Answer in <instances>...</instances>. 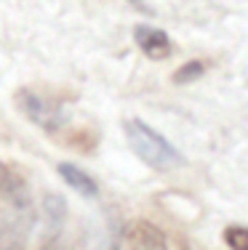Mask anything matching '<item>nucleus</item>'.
<instances>
[{
    "label": "nucleus",
    "instance_id": "obj_1",
    "mask_svg": "<svg viewBox=\"0 0 248 250\" xmlns=\"http://www.w3.org/2000/svg\"><path fill=\"white\" fill-rule=\"evenodd\" d=\"M123 130H126V139L128 144H131V149L136 152L139 160H144L150 168L155 170H168L174 168V165L181 163L179 152L174 149V144H171L168 139H163L160 133H155V130L150 128L144 120H126L123 123Z\"/></svg>",
    "mask_w": 248,
    "mask_h": 250
},
{
    "label": "nucleus",
    "instance_id": "obj_2",
    "mask_svg": "<svg viewBox=\"0 0 248 250\" xmlns=\"http://www.w3.org/2000/svg\"><path fill=\"white\" fill-rule=\"evenodd\" d=\"M16 106H19V112L29 123L40 125L43 130H59L64 125V120H67L62 106H56L54 101L43 99L35 91H27V88H22V91L16 93Z\"/></svg>",
    "mask_w": 248,
    "mask_h": 250
},
{
    "label": "nucleus",
    "instance_id": "obj_3",
    "mask_svg": "<svg viewBox=\"0 0 248 250\" xmlns=\"http://www.w3.org/2000/svg\"><path fill=\"white\" fill-rule=\"evenodd\" d=\"M32 221L29 205H11V213L0 218V250H24Z\"/></svg>",
    "mask_w": 248,
    "mask_h": 250
},
{
    "label": "nucleus",
    "instance_id": "obj_4",
    "mask_svg": "<svg viewBox=\"0 0 248 250\" xmlns=\"http://www.w3.org/2000/svg\"><path fill=\"white\" fill-rule=\"evenodd\" d=\"M134 38H136V45L141 48L147 59H168L174 53V45H171V38L163 32V29H155V27H147V24H139L134 29Z\"/></svg>",
    "mask_w": 248,
    "mask_h": 250
},
{
    "label": "nucleus",
    "instance_id": "obj_5",
    "mask_svg": "<svg viewBox=\"0 0 248 250\" xmlns=\"http://www.w3.org/2000/svg\"><path fill=\"white\" fill-rule=\"evenodd\" d=\"M126 242L131 245V250H168L165 248V237L158 226L136 221L126 229Z\"/></svg>",
    "mask_w": 248,
    "mask_h": 250
},
{
    "label": "nucleus",
    "instance_id": "obj_6",
    "mask_svg": "<svg viewBox=\"0 0 248 250\" xmlns=\"http://www.w3.org/2000/svg\"><path fill=\"white\" fill-rule=\"evenodd\" d=\"M0 197L8 205H29V192L24 178L14 173L11 168H3V165H0Z\"/></svg>",
    "mask_w": 248,
    "mask_h": 250
},
{
    "label": "nucleus",
    "instance_id": "obj_7",
    "mask_svg": "<svg viewBox=\"0 0 248 250\" xmlns=\"http://www.w3.org/2000/svg\"><path fill=\"white\" fill-rule=\"evenodd\" d=\"M56 170H59V176L64 178V184H69V189H75L80 197H96V194H99V184L93 181V178L88 176L83 168H78V165L59 163Z\"/></svg>",
    "mask_w": 248,
    "mask_h": 250
},
{
    "label": "nucleus",
    "instance_id": "obj_8",
    "mask_svg": "<svg viewBox=\"0 0 248 250\" xmlns=\"http://www.w3.org/2000/svg\"><path fill=\"white\" fill-rule=\"evenodd\" d=\"M43 213H45V234L56 237L64 226V218H67V205L59 194H45L43 197Z\"/></svg>",
    "mask_w": 248,
    "mask_h": 250
},
{
    "label": "nucleus",
    "instance_id": "obj_9",
    "mask_svg": "<svg viewBox=\"0 0 248 250\" xmlns=\"http://www.w3.org/2000/svg\"><path fill=\"white\" fill-rule=\"evenodd\" d=\"M203 72H205V64L203 62H187V64H181V67L174 72V83H176V85H187V83L198 80Z\"/></svg>",
    "mask_w": 248,
    "mask_h": 250
},
{
    "label": "nucleus",
    "instance_id": "obj_10",
    "mask_svg": "<svg viewBox=\"0 0 248 250\" xmlns=\"http://www.w3.org/2000/svg\"><path fill=\"white\" fill-rule=\"evenodd\" d=\"M224 242L229 250H248V226H227Z\"/></svg>",
    "mask_w": 248,
    "mask_h": 250
}]
</instances>
